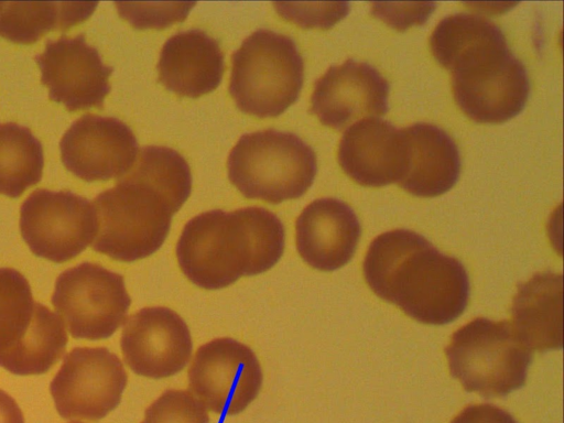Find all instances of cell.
I'll list each match as a JSON object with an SVG mask.
<instances>
[{
    "label": "cell",
    "mask_w": 564,
    "mask_h": 423,
    "mask_svg": "<svg viewBox=\"0 0 564 423\" xmlns=\"http://www.w3.org/2000/svg\"><path fill=\"white\" fill-rule=\"evenodd\" d=\"M364 275L376 295L429 325L455 321L465 311L470 293L462 262L408 229L383 232L370 243Z\"/></svg>",
    "instance_id": "cell-1"
},
{
    "label": "cell",
    "mask_w": 564,
    "mask_h": 423,
    "mask_svg": "<svg viewBox=\"0 0 564 423\" xmlns=\"http://www.w3.org/2000/svg\"><path fill=\"white\" fill-rule=\"evenodd\" d=\"M284 236L282 221L267 208L214 209L186 223L176 258L192 283L219 290L273 268L283 254Z\"/></svg>",
    "instance_id": "cell-2"
},
{
    "label": "cell",
    "mask_w": 564,
    "mask_h": 423,
    "mask_svg": "<svg viewBox=\"0 0 564 423\" xmlns=\"http://www.w3.org/2000/svg\"><path fill=\"white\" fill-rule=\"evenodd\" d=\"M456 104L471 120L501 123L524 108L530 83L527 69L509 50L502 32L484 36L452 55Z\"/></svg>",
    "instance_id": "cell-3"
},
{
    "label": "cell",
    "mask_w": 564,
    "mask_h": 423,
    "mask_svg": "<svg viewBox=\"0 0 564 423\" xmlns=\"http://www.w3.org/2000/svg\"><path fill=\"white\" fill-rule=\"evenodd\" d=\"M97 219L93 249L121 262L156 252L180 209L164 195L127 174L91 202Z\"/></svg>",
    "instance_id": "cell-4"
},
{
    "label": "cell",
    "mask_w": 564,
    "mask_h": 423,
    "mask_svg": "<svg viewBox=\"0 0 564 423\" xmlns=\"http://www.w3.org/2000/svg\"><path fill=\"white\" fill-rule=\"evenodd\" d=\"M230 182L247 198L272 204L301 197L317 172L314 150L291 132L243 134L227 160Z\"/></svg>",
    "instance_id": "cell-5"
},
{
    "label": "cell",
    "mask_w": 564,
    "mask_h": 423,
    "mask_svg": "<svg viewBox=\"0 0 564 423\" xmlns=\"http://www.w3.org/2000/svg\"><path fill=\"white\" fill-rule=\"evenodd\" d=\"M304 62L295 42L268 29L250 34L231 56L229 94L257 118L283 113L301 93Z\"/></svg>",
    "instance_id": "cell-6"
},
{
    "label": "cell",
    "mask_w": 564,
    "mask_h": 423,
    "mask_svg": "<svg viewBox=\"0 0 564 423\" xmlns=\"http://www.w3.org/2000/svg\"><path fill=\"white\" fill-rule=\"evenodd\" d=\"M451 375L468 392L502 398L522 388L531 350L512 324L478 317L456 330L445 348Z\"/></svg>",
    "instance_id": "cell-7"
},
{
    "label": "cell",
    "mask_w": 564,
    "mask_h": 423,
    "mask_svg": "<svg viewBox=\"0 0 564 423\" xmlns=\"http://www.w3.org/2000/svg\"><path fill=\"white\" fill-rule=\"evenodd\" d=\"M67 340L63 321L33 300L28 280L0 268V366L19 376L44 373L62 357Z\"/></svg>",
    "instance_id": "cell-8"
},
{
    "label": "cell",
    "mask_w": 564,
    "mask_h": 423,
    "mask_svg": "<svg viewBox=\"0 0 564 423\" xmlns=\"http://www.w3.org/2000/svg\"><path fill=\"white\" fill-rule=\"evenodd\" d=\"M52 304L74 338L98 340L123 324L131 297L121 274L83 262L58 275Z\"/></svg>",
    "instance_id": "cell-9"
},
{
    "label": "cell",
    "mask_w": 564,
    "mask_h": 423,
    "mask_svg": "<svg viewBox=\"0 0 564 423\" xmlns=\"http://www.w3.org/2000/svg\"><path fill=\"white\" fill-rule=\"evenodd\" d=\"M20 230L35 256L66 262L95 239V208L91 202L69 191L36 189L20 208Z\"/></svg>",
    "instance_id": "cell-10"
},
{
    "label": "cell",
    "mask_w": 564,
    "mask_h": 423,
    "mask_svg": "<svg viewBox=\"0 0 564 423\" xmlns=\"http://www.w3.org/2000/svg\"><path fill=\"white\" fill-rule=\"evenodd\" d=\"M191 392L217 415L245 411L258 397L263 375L253 350L229 337L200 346L187 372Z\"/></svg>",
    "instance_id": "cell-11"
},
{
    "label": "cell",
    "mask_w": 564,
    "mask_h": 423,
    "mask_svg": "<svg viewBox=\"0 0 564 423\" xmlns=\"http://www.w3.org/2000/svg\"><path fill=\"white\" fill-rule=\"evenodd\" d=\"M128 376L117 355L105 347L69 351L50 384L58 414L67 420H100L116 409Z\"/></svg>",
    "instance_id": "cell-12"
},
{
    "label": "cell",
    "mask_w": 564,
    "mask_h": 423,
    "mask_svg": "<svg viewBox=\"0 0 564 423\" xmlns=\"http://www.w3.org/2000/svg\"><path fill=\"white\" fill-rule=\"evenodd\" d=\"M35 61L52 101L63 104L68 111L102 107L111 89L109 77L113 68L102 63L84 33L47 41Z\"/></svg>",
    "instance_id": "cell-13"
},
{
    "label": "cell",
    "mask_w": 564,
    "mask_h": 423,
    "mask_svg": "<svg viewBox=\"0 0 564 423\" xmlns=\"http://www.w3.org/2000/svg\"><path fill=\"white\" fill-rule=\"evenodd\" d=\"M123 359L137 375L163 379L182 371L191 359L193 341L188 326L173 310L144 307L124 323Z\"/></svg>",
    "instance_id": "cell-14"
},
{
    "label": "cell",
    "mask_w": 564,
    "mask_h": 423,
    "mask_svg": "<svg viewBox=\"0 0 564 423\" xmlns=\"http://www.w3.org/2000/svg\"><path fill=\"white\" fill-rule=\"evenodd\" d=\"M59 149L64 166L85 182L122 177L139 153L137 138L124 122L97 115L74 121Z\"/></svg>",
    "instance_id": "cell-15"
},
{
    "label": "cell",
    "mask_w": 564,
    "mask_h": 423,
    "mask_svg": "<svg viewBox=\"0 0 564 423\" xmlns=\"http://www.w3.org/2000/svg\"><path fill=\"white\" fill-rule=\"evenodd\" d=\"M389 84L371 65L347 59L319 77L311 97V112L329 128L340 130L352 121L388 111Z\"/></svg>",
    "instance_id": "cell-16"
},
{
    "label": "cell",
    "mask_w": 564,
    "mask_h": 423,
    "mask_svg": "<svg viewBox=\"0 0 564 423\" xmlns=\"http://www.w3.org/2000/svg\"><path fill=\"white\" fill-rule=\"evenodd\" d=\"M361 234L352 208L340 199L313 200L295 221V243L301 258L319 271H335L347 264Z\"/></svg>",
    "instance_id": "cell-17"
},
{
    "label": "cell",
    "mask_w": 564,
    "mask_h": 423,
    "mask_svg": "<svg viewBox=\"0 0 564 423\" xmlns=\"http://www.w3.org/2000/svg\"><path fill=\"white\" fill-rule=\"evenodd\" d=\"M338 163L352 181L364 186L398 182L404 166L402 129L379 117L356 121L341 135Z\"/></svg>",
    "instance_id": "cell-18"
},
{
    "label": "cell",
    "mask_w": 564,
    "mask_h": 423,
    "mask_svg": "<svg viewBox=\"0 0 564 423\" xmlns=\"http://www.w3.org/2000/svg\"><path fill=\"white\" fill-rule=\"evenodd\" d=\"M404 166L398 181L417 197H435L449 191L460 173V155L453 139L430 123L402 129Z\"/></svg>",
    "instance_id": "cell-19"
},
{
    "label": "cell",
    "mask_w": 564,
    "mask_h": 423,
    "mask_svg": "<svg viewBox=\"0 0 564 423\" xmlns=\"http://www.w3.org/2000/svg\"><path fill=\"white\" fill-rule=\"evenodd\" d=\"M224 69L218 42L198 29L172 35L163 44L158 63L160 83L169 91L191 98L215 90Z\"/></svg>",
    "instance_id": "cell-20"
},
{
    "label": "cell",
    "mask_w": 564,
    "mask_h": 423,
    "mask_svg": "<svg viewBox=\"0 0 564 423\" xmlns=\"http://www.w3.org/2000/svg\"><path fill=\"white\" fill-rule=\"evenodd\" d=\"M562 274L535 273L518 286L511 307L513 329L530 349L549 351L563 344Z\"/></svg>",
    "instance_id": "cell-21"
},
{
    "label": "cell",
    "mask_w": 564,
    "mask_h": 423,
    "mask_svg": "<svg viewBox=\"0 0 564 423\" xmlns=\"http://www.w3.org/2000/svg\"><path fill=\"white\" fill-rule=\"evenodd\" d=\"M96 7V2H0V36L32 44L50 31L85 21Z\"/></svg>",
    "instance_id": "cell-22"
},
{
    "label": "cell",
    "mask_w": 564,
    "mask_h": 423,
    "mask_svg": "<svg viewBox=\"0 0 564 423\" xmlns=\"http://www.w3.org/2000/svg\"><path fill=\"white\" fill-rule=\"evenodd\" d=\"M43 147L24 126L0 123V194L19 197L42 178Z\"/></svg>",
    "instance_id": "cell-23"
},
{
    "label": "cell",
    "mask_w": 564,
    "mask_h": 423,
    "mask_svg": "<svg viewBox=\"0 0 564 423\" xmlns=\"http://www.w3.org/2000/svg\"><path fill=\"white\" fill-rule=\"evenodd\" d=\"M140 423H209V415L191 391L170 389L147 408Z\"/></svg>",
    "instance_id": "cell-24"
},
{
    "label": "cell",
    "mask_w": 564,
    "mask_h": 423,
    "mask_svg": "<svg viewBox=\"0 0 564 423\" xmlns=\"http://www.w3.org/2000/svg\"><path fill=\"white\" fill-rule=\"evenodd\" d=\"M120 17L133 28L163 29L184 21L195 2H116Z\"/></svg>",
    "instance_id": "cell-25"
},
{
    "label": "cell",
    "mask_w": 564,
    "mask_h": 423,
    "mask_svg": "<svg viewBox=\"0 0 564 423\" xmlns=\"http://www.w3.org/2000/svg\"><path fill=\"white\" fill-rule=\"evenodd\" d=\"M284 20L304 29H330L349 12L348 2H274Z\"/></svg>",
    "instance_id": "cell-26"
},
{
    "label": "cell",
    "mask_w": 564,
    "mask_h": 423,
    "mask_svg": "<svg viewBox=\"0 0 564 423\" xmlns=\"http://www.w3.org/2000/svg\"><path fill=\"white\" fill-rule=\"evenodd\" d=\"M435 2H373L371 13L398 31L425 23Z\"/></svg>",
    "instance_id": "cell-27"
},
{
    "label": "cell",
    "mask_w": 564,
    "mask_h": 423,
    "mask_svg": "<svg viewBox=\"0 0 564 423\" xmlns=\"http://www.w3.org/2000/svg\"><path fill=\"white\" fill-rule=\"evenodd\" d=\"M451 423H518V421L501 408L481 403L466 406Z\"/></svg>",
    "instance_id": "cell-28"
},
{
    "label": "cell",
    "mask_w": 564,
    "mask_h": 423,
    "mask_svg": "<svg viewBox=\"0 0 564 423\" xmlns=\"http://www.w3.org/2000/svg\"><path fill=\"white\" fill-rule=\"evenodd\" d=\"M0 423H24L20 406L3 390H0Z\"/></svg>",
    "instance_id": "cell-29"
},
{
    "label": "cell",
    "mask_w": 564,
    "mask_h": 423,
    "mask_svg": "<svg viewBox=\"0 0 564 423\" xmlns=\"http://www.w3.org/2000/svg\"><path fill=\"white\" fill-rule=\"evenodd\" d=\"M70 423H82V422H70Z\"/></svg>",
    "instance_id": "cell-30"
}]
</instances>
